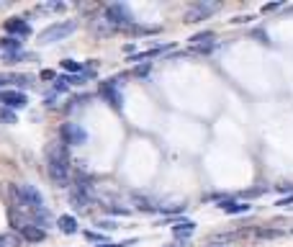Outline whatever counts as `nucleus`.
Wrapping results in <instances>:
<instances>
[{"label":"nucleus","instance_id":"4","mask_svg":"<svg viewBox=\"0 0 293 247\" xmlns=\"http://www.w3.org/2000/svg\"><path fill=\"white\" fill-rule=\"evenodd\" d=\"M62 142L67 144V147H77V144H88V139H90V134H88V129L85 126H80V124H72V121H67L65 126H62Z\"/></svg>","mask_w":293,"mask_h":247},{"label":"nucleus","instance_id":"11","mask_svg":"<svg viewBox=\"0 0 293 247\" xmlns=\"http://www.w3.org/2000/svg\"><path fill=\"white\" fill-rule=\"evenodd\" d=\"M0 49L6 52V57H11V54L24 52V42L16 39V36H6V39H0Z\"/></svg>","mask_w":293,"mask_h":247},{"label":"nucleus","instance_id":"17","mask_svg":"<svg viewBox=\"0 0 293 247\" xmlns=\"http://www.w3.org/2000/svg\"><path fill=\"white\" fill-rule=\"evenodd\" d=\"M0 121H6V124H13L16 121V111H11V108H0Z\"/></svg>","mask_w":293,"mask_h":247},{"label":"nucleus","instance_id":"13","mask_svg":"<svg viewBox=\"0 0 293 247\" xmlns=\"http://www.w3.org/2000/svg\"><path fill=\"white\" fill-rule=\"evenodd\" d=\"M193 232H196V224H193V221H178V224L173 226V234H175L178 239H188V237H193Z\"/></svg>","mask_w":293,"mask_h":247},{"label":"nucleus","instance_id":"21","mask_svg":"<svg viewBox=\"0 0 293 247\" xmlns=\"http://www.w3.org/2000/svg\"><path fill=\"white\" fill-rule=\"evenodd\" d=\"M278 8H280V3H270V6H265V8H262V11H265V13H267V11H278Z\"/></svg>","mask_w":293,"mask_h":247},{"label":"nucleus","instance_id":"3","mask_svg":"<svg viewBox=\"0 0 293 247\" xmlns=\"http://www.w3.org/2000/svg\"><path fill=\"white\" fill-rule=\"evenodd\" d=\"M75 29H77L75 21H59V24H52V26H47V29L39 34V44H54V42H62V39L70 36Z\"/></svg>","mask_w":293,"mask_h":247},{"label":"nucleus","instance_id":"7","mask_svg":"<svg viewBox=\"0 0 293 247\" xmlns=\"http://www.w3.org/2000/svg\"><path fill=\"white\" fill-rule=\"evenodd\" d=\"M100 96H103L116 111H121V106H123V96L118 93V83H116V80L103 83V85H100Z\"/></svg>","mask_w":293,"mask_h":247},{"label":"nucleus","instance_id":"20","mask_svg":"<svg viewBox=\"0 0 293 247\" xmlns=\"http://www.w3.org/2000/svg\"><path fill=\"white\" fill-rule=\"evenodd\" d=\"M290 203H293V193H290V196H285V198H280L275 206H290Z\"/></svg>","mask_w":293,"mask_h":247},{"label":"nucleus","instance_id":"19","mask_svg":"<svg viewBox=\"0 0 293 247\" xmlns=\"http://www.w3.org/2000/svg\"><path fill=\"white\" fill-rule=\"evenodd\" d=\"M85 239H90V242H98V244H100L106 237H103V234H98V232H85Z\"/></svg>","mask_w":293,"mask_h":247},{"label":"nucleus","instance_id":"22","mask_svg":"<svg viewBox=\"0 0 293 247\" xmlns=\"http://www.w3.org/2000/svg\"><path fill=\"white\" fill-rule=\"evenodd\" d=\"M168 247H185V242L183 244H168Z\"/></svg>","mask_w":293,"mask_h":247},{"label":"nucleus","instance_id":"23","mask_svg":"<svg viewBox=\"0 0 293 247\" xmlns=\"http://www.w3.org/2000/svg\"><path fill=\"white\" fill-rule=\"evenodd\" d=\"M211 247H221V244H211Z\"/></svg>","mask_w":293,"mask_h":247},{"label":"nucleus","instance_id":"6","mask_svg":"<svg viewBox=\"0 0 293 247\" xmlns=\"http://www.w3.org/2000/svg\"><path fill=\"white\" fill-rule=\"evenodd\" d=\"M0 103H3L6 108H11V111H21V108L29 106V98H26V93L6 90V93H0Z\"/></svg>","mask_w":293,"mask_h":247},{"label":"nucleus","instance_id":"18","mask_svg":"<svg viewBox=\"0 0 293 247\" xmlns=\"http://www.w3.org/2000/svg\"><path fill=\"white\" fill-rule=\"evenodd\" d=\"M136 244V239H123V242H106V244H98V247H131Z\"/></svg>","mask_w":293,"mask_h":247},{"label":"nucleus","instance_id":"12","mask_svg":"<svg viewBox=\"0 0 293 247\" xmlns=\"http://www.w3.org/2000/svg\"><path fill=\"white\" fill-rule=\"evenodd\" d=\"M219 208H221L224 214H247L252 206H249V203H242V201H221Z\"/></svg>","mask_w":293,"mask_h":247},{"label":"nucleus","instance_id":"9","mask_svg":"<svg viewBox=\"0 0 293 247\" xmlns=\"http://www.w3.org/2000/svg\"><path fill=\"white\" fill-rule=\"evenodd\" d=\"M18 237H24L29 242H41L47 237V232L39 229V226H34V224H24V226H18Z\"/></svg>","mask_w":293,"mask_h":247},{"label":"nucleus","instance_id":"5","mask_svg":"<svg viewBox=\"0 0 293 247\" xmlns=\"http://www.w3.org/2000/svg\"><path fill=\"white\" fill-rule=\"evenodd\" d=\"M106 21H111L113 26H131L134 16H131V8L126 3H113L106 8Z\"/></svg>","mask_w":293,"mask_h":247},{"label":"nucleus","instance_id":"8","mask_svg":"<svg viewBox=\"0 0 293 247\" xmlns=\"http://www.w3.org/2000/svg\"><path fill=\"white\" fill-rule=\"evenodd\" d=\"M6 31L8 34H16V36H31V26L24 21V18H11V21H6Z\"/></svg>","mask_w":293,"mask_h":247},{"label":"nucleus","instance_id":"1","mask_svg":"<svg viewBox=\"0 0 293 247\" xmlns=\"http://www.w3.org/2000/svg\"><path fill=\"white\" fill-rule=\"evenodd\" d=\"M47 173L57 185L67 188V183H70V155H67L65 142H54L47 147Z\"/></svg>","mask_w":293,"mask_h":247},{"label":"nucleus","instance_id":"10","mask_svg":"<svg viewBox=\"0 0 293 247\" xmlns=\"http://www.w3.org/2000/svg\"><path fill=\"white\" fill-rule=\"evenodd\" d=\"M216 8H219V6H203V3H198V6H193V8H191V13H188V21H191V24H196V21H203V18H206V16H211Z\"/></svg>","mask_w":293,"mask_h":247},{"label":"nucleus","instance_id":"14","mask_svg":"<svg viewBox=\"0 0 293 247\" xmlns=\"http://www.w3.org/2000/svg\"><path fill=\"white\" fill-rule=\"evenodd\" d=\"M57 224H59V229H62L65 234H77V221H75V216H67V214H65V216H59Z\"/></svg>","mask_w":293,"mask_h":247},{"label":"nucleus","instance_id":"2","mask_svg":"<svg viewBox=\"0 0 293 247\" xmlns=\"http://www.w3.org/2000/svg\"><path fill=\"white\" fill-rule=\"evenodd\" d=\"M11 191H13V196L18 198V203L24 208H31V211L44 208V193L36 185H13Z\"/></svg>","mask_w":293,"mask_h":247},{"label":"nucleus","instance_id":"16","mask_svg":"<svg viewBox=\"0 0 293 247\" xmlns=\"http://www.w3.org/2000/svg\"><path fill=\"white\" fill-rule=\"evenodd\" d=\"M201 42H208V44H211V42H214V34H211V31H203V34L191 36V44H193V47H198Z\"/></svg>","mask_w":293,"mask_h":247},{"label":"nucleus","instance_id":"15","mask_svg":"<svg viewBox=\"0 0 293 247\" xmlns=\"http://www.w3.org/2000/svg\"><path fill=\"white\" fill-rule=\"evenodd\" d=\"M62 67H65L67 72H77V75L85 70V65H82V62H75V60H65V62H62Z\"/></svg>","mask_w":293,"mask_h":247}]
</instances>
